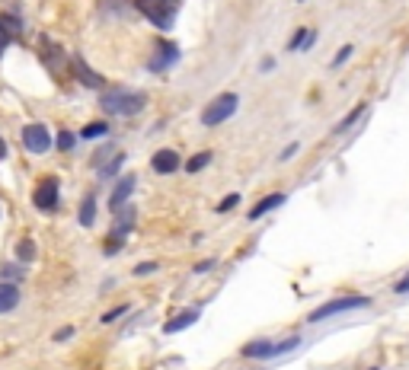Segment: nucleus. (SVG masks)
Listing matches in <instances>:
<instances>
[{
    "mask_svg": "<svg viewBox=\"0 0 409 370\" xmlns=\"http://www.w3.org/2000/svg\"><path fill=\"white\" fill-rule=\"evenodd\" d=\"M16 303H20V288L10 284V281H4L0 284V313H10Z\"/></svg>",
    "mask_w": 409,
    "mask_h": 370,
    "instance_id": "f8f14e48",
    "label": "nucleus"
},
{
    "mask_svg": "<svg viewBox=\"0 0 409 370\" xmlns=\"http://www.w3.org/2000/svg\"><path fill=\"white\" fill-rule=\"evenodd\" d=\"M361 307H371V297H361V294H352V297H336L329 303H320L307 322H323V319H333L339 313H352V310H361Z\"/></svg>",
    "mask_w": 409,
    "mask_h": 370,
    "instance_id": "f03ea898",
    "label": "nucleus"
},
{
    "mask_svg": "<svg viewBox=\"0 0 409 370\" xmlns=\"http://www.w3.org/2000/svg\"><path fill=\"white\" fill-rule=\"evenodd\" d=\"M298 345H301V338H298V336H291V338H288V342L275 345V355H288V351H291V348H298Z\"/></svg>",
    "mask_w": 409,
    "mask_h": 370,
    "instance_id": "393cba45",
    "label": "nucleus"
},
{
    "mask_svg": "<svg viewBox=\"0 0 409 370\" xmlns=\"http://www.w3.org/2000/svg\"><path fill=\"white\" fill-rule=\"evenodd\" d=\"M199 310H182L180 316H173V319L167 322V326H163V332H167V336H173V332H182V329H189V326H195V322H199Z\"/></svg>",
    "mask_w": 409,
    "mask_h": 370,
    "instance_id": "9d476101",
    "label": "nucleus"
},
{
    "mask_svg": "<svg viewBox=\"0 0 409 370\" xmlns=\"http://www.w3.org/2000/svg\"><path fill=\"white\" fill-rule=\"evenodd\" d=\"M275 355V342L272 338H256V342L243 345V357H272Z\"/></svg>",
    "mask_w": 409,
    "mask_h": 370,
    "instance_id": "9b49d317",
    "label": "nucleus"
},
{
    "mask_svg": "<svg viewBox=\"0 0 409 370\" xmlns=\"http://www.w3.org/2000/svg\"><path fill=\"white\" fill-rule=\"evenodd\" d=\"M93 220H96V198H84V205H80V224L84 227H90Z\"/></svg>",
    "mask_w": 409,
    "mask_h": 370,
    "instance_id": "6ab92c4d",
    "label": "nucleus"
},
{
    "mask_svg": "<svg viewBox=\"0 0 409 370\" xmlns=\"http://www.w3.org/2000/svg\"><path fill=\"white\" fill-rule=\"evenodd\" d=\"M237 106H240L237 93H221V96H218V99H211V103H208V109L201 112V125H208V128H215V125L227 122V118L237 112Z\"/></svg>",
    "mask_w": 409,
    "mask_h": 370,
    "instance_id": "7ed1b4c3",
    "label": "nucleus"
},
{
    "mask_svg": "<svg viewBox=\"0 0 409 370\" xmlns=\"http://www.w3.org/2000/svg\"><path fill=\"white\" fill-rule=\"evenodd\" d=\"M348 55H352V45H346V49H339V55L333 58V68H339V64L348 61Z\"/></svg>",
    "mask_w": 409,
    "mask_h": 370,
    "instance_id": "bb28decb",
    "label": "nucleus"
},
{
    "mask_svg": "<svg viewBox=\"0 0 409 370\" xmlns=\"http://www.w3.org/2000/svg\"><path fill=\"white\" fill-rule=\"evenodd\" d=\"M208 163H211V153L205 151V153H195V157L186 163V170H189V172H199V170H205Z\"/></svg>",
    "mask_w": 409,
    "mask_h": 370,
    "instance_id": "412c9836",
    "label": "nucleus"
},
{
    "mask_svg": "<svg viewBox=\"0 0 409 370\" xmlns=\"http://www.w3.org/2000/svg\"><path fill=\"white\" fill-rule=\"evenodd\" d=\"M282 205H284V195H278V192H275V195H269V198H263V201H259V205L250 211V220L265 217L269 211H275V208H282Z\"/></svg>",
    "mask_w": 409,
    "mask_h": 370,
    "instance_id": "ddd939ff",
    "label": "nucleus"
},
{
    "mask_svg": "<svg viewBox=\"0 0 409 370\" xmlns=\"http://www.w3.org/2000/svg\"><path fill=\"white\" fill-rule=\"evenodd\" d=\"M7 157V144H4V141H0V160Z\"/></svg>",
    "mask_w": 409,
    "mask_h": 370,
    "instance_id": "473e14b6",
    "label": "nucleus"
},
{
    "mask_svg": "<svg viewBox=\"0 0 409 370\" xmlns=\"http://www.w3.org/2000/svg\"><path fill=\"white\" fill-rule=\"evenodd\" d=\"M132 224H134V208L132 205H122L115 211V227H118V230H132Z\"/></svg>",
    "mask_w": 409,
    "mask_h": 370,
    "instance_id": "4468645a",
    "label": "nucleus"
},
{
    "mask_svg": "<svg viewBox=\"0 0 409 370\" xmlns=\"http://www.w3.org/2000/svg\"><path fill=\"white\" fill-rule=\"evenodd\" d=\"M70 336H74V329H70V326H68V329L55 332V342H64V338H70Z\"/></svg>",
    "mask_w": 409,
    "mask_h": 370,
    "instance_id": "7c9ffc66",
    "label": "nucleus"
},
{
    "mask_svg": "<svg viewBox=\"0 0 409 370\" xmlns=\"http://www.w3.org/2000/svg\"><path fill=\"white\" fill-rule=\"evenodd\" d=\"M237 205H240V195L234 192V195H227V198H224L221 205H218V214H227V211H234Z\"/></svg>",
    "mask_w": 409,
    "mask_h": 370,
    "instance_id": "4be33fe9",
    "label": "nucleus"
},
{
    "mask_svg": "<svg viewBox=\"0 0 409 370\" xmlns=\"http://www.w3.org/2000/svg\"><path fill=\"white\" fill-rule=\"evenodd\" d=\"M157 262H144V265H134V274H151V272H157Z\"/></svg>",
    "mask_w": 409,
    "mask_h": 370,
    "instance_id": "cd10ccee",
    "label": "nucleus"
},
{
    "mask_svg": "<svg viewBox=\"0 0 409 370\" xmlns=\"http://www.w3.org/2000/svg\"><path fill=\"white\" fill-rule=\"evenodd\" d=\"M32 255H35L32 240H23V243H20V259H23V262H32Z\"/></svg>",
    "mask_w": 409,
    "mask_h": 370,
    "instance_id": "b1692460",
    "label": "nucleus"
},
{
    "mask_svg": "<svg viewBox=\"0 0 409 370\" xmlns=\"http://www.w3.org/2000/svg\"><path fill=\"white\" fill-rule=\"evenodd\" d=\"M147 96L144 93H134V89H106L99 96V109L109 112V115H138L144 109Z\"/></svg>",
    "mask_w": 409,
    "mask_h": 370,
    "instance_id": "f257e3e1",
    "label": "nucleus"
},
{
    "mask_svg": "<svg viewBox=\"0 0 409 370\" xmlns=\"http://www.w3.org/2000/svg\"><path fill=\"white\" fill-rule=\"evenodd\" d=\"M211 265H215V262H208V259H205V262H199V265H195V272H208Z\"/></svg>",
    "mask_w": 409,
    "mask_h": 370,
    "instance_id": "2f4dec72",
    "label": "nucleus"
},
{
    "mask_svg": "<svg viewBox=\"0 0 409 370\" xmlns=\"http://www.w3.org/2000/svg\"><path fill=\"white\" fill-rule=\"evenodd\" d=\"M132 192H134V176H122V179L115 182V189H112V195H109L112 211H118V208L125 205V201L132 198Z\"/></svg>",
    "mask_w": 409,
    "mask_h": 370,
    "instance_id": "6e6552de",
    "label": "nucleus"
},
{
    "mask_svg": "<svg viewBox=\"0 0 409 370\" xmlns=\"http://www.w3.org/2000/svg\"><path fill=\"white\" fill-rule=\"evenodd\" d=\"M176 55H180V51H176V45H170V42H160V61H153L151 68H153V70H160V68H163V61L173 64V61H176Z\"/></svg>",
    "mask_w": 409,
    "mask_h": 370,
    "instance_id": "2eb2a0df",
    "label": "nucleus"
},
{
    "mask_svg": "<svg viewBox=\"0 0 409 370\" xmlns=\"http://www.w3.org/2000/svg\"><path fill=\"white\" fill-rule=\"evenodd\" d=\"M365 109H367V106H355V109H352V112H348V115H346V118H342V122H339V125H336V134H346V131H348V128H352V125H355V122H358V118H361V115H365Z\"/></svg>",
    "mask_w": 409,
    "mask_h": 370,
    "instance_id": "a211bd4d",
    "label": "nucleus"
},
{
    "mask_svg": "<svg viewBox=\"0 0 409 370\" xmlns=\"http://www.w3.org/2000/svg\"><path fill=\"white\" fill-rule=\"evenodd\" d=\"M138 10L157 29H170V26H173V20H176V4H173V0H138Z\"/></svg>",
    "mask_w": 409,
    "mask_h": 370,
    "instance_id": "20e7f679",
    "label": "nucleus"
},
{
    "mask_svg": "<svg viewBox=\"0 0 409 370\" xmlns=\"http://www.w3.org/2000/svg\"><path fill=\"white\" fill-rule=\"evenodd\" d=\"M313 42V32L310 29H298V32L291 35V42H288V51H298V49H307Z\"/></svg>",
    "mask_w": 409,
    "mask_h": 370,
    "instance_id": "f3484780",
    "label": "nucleus"
},
{
    "mask_svg": "<svg viewBox=\"0 0 409 370\" xmlns=\"http://www.w3.org/2000/svg\"><path fill=\"white\" fill-rule=\"evenodd\" d=\"M106 134H109V125H106V122H93V125H87V128L80 131L84 141H99V137H106Z\"/></svg>",
    "mask_w": 409,
    "mask_h": 370,
    "instance_id": "dca6fc26",
    "label": "nucleus"
},
{
    "mask_svg": "<svg viewBox=\"0 0 409 370\" xmlns=\"http://www.w3.org/2000/svg\"><path fill=\"white\" fill-rule=\"evenodd\" d=\"M128 313V303H122V307H115V310H109V313H103V322H112V319H118V316H125Z\"/></svg>",
    "mask_w": 409,
    "mask_h": 370,
    "instance_id": "a878e982",
    "label": "nucleus"
},
{
    "mask_svg": "<svg viewBox=\"0 0 409 370\" xmlns=\"http://www.w3.org/2000/svg\"><path fill=\"white\" fill-rule=\"evenodd\" d=\"M74 144H77V137L70 134V131H61V134H58V147H61V151H74Z\"/></svg>",
    "mask_w": 409,
    "mask_h": 370,
    "instance_id": "5701e85b",
    "label": "nucleus"
},
{
    "mask_svg": "<svg viewBox=\"0 0 409 370\" xmlns=\"http://www.w3.org/2000/svg\"><path fill=\"white\" fill-rule=\"evenodd\" d=\"M32 205L39 208V211H55L58 208V179H42V182L35 185L32 192Z\"/></svg>",
    "mask_w": 409,
    "mask_h": 370,
    "instance_id": "39448f33",
    "label": "nucleus"
},
{
    "mask_svg": "<svg viewBox=\"0 0 409 370\" xmlns=\"http://www.w3.org/2000/svg\"><path fill=\"white\" fill-rule=\"evenodd\" d=\"M394 294H409V274H406V278H400V281L394 284Z\"/></svg>",
    "mask_w": 409,
    "mask_h": 370,
    "instance_id": "c85d7f7f",
    "label": "nucleus"
},
{
    "mask_svg": "<svg viewBox=\"0 0 409 370\" xmlns=\"http://www.w3.org/2000/svg\"><path fill=\"white\" fill-rule=\"evenodd\" d=\"M371 370H377V367H371Z\"/></svg>",
    "mask_w": 409,
    "mask_h": 370,
    "instance_id": "72a5a7b5",
    "label": "nucleus"
},
{
    "mask_svg": "<svg viewBox=\"0 0 409 370\" xmlns=\"http://www.w3.org/2000/svg\"><path fill=\"white\" fill-rule=\"evenodd\" d=\"M122 163H125V157H122V153H118L115 160H112V163H106V166H99V179H112L115 176L118 170H122Z\"/></svg>",
    "mask_w": 409,
    "mask_h": 370,
    "instance_id": "aec40b11",
    "label": "nucleus"
},
{
    "mask_svg": "<svg viewBox=\"0 0 409 370\" xmlns=\"http://www.w3.org/2000/svg\"><path fill=\"white\" fill-rule=\"evenodd\" d=\"M151 166H153V172H176L182 163H180V153L176 151H157L151 160Z\"/></svg>",
    "mask_w": 409,
    "mask_h": 370,
    "instance_id": "1a4fd4ad",
    "label": "nucleus"
},
{
    "mask_svg": "<svg viewBox=\"0 0 409 370\" xmlns=\"http://www.w3.org/2000/svg\"><path fill=\"white\" fill-rule=\"evenodd\" d=\"M294 153H298V144H288L282 153H278V160H282V163H284V160H288V157H294Z\"/></svg>",
    "mask_w": 409,
    "mask_h": 370,
    "instance_id": "c756f323",
    "label": "nucleus"
},
{
    "mask_svg": "<svg viewBox=\"0 0 409 370\" xmlns=\"http://www.w3.org/2000/svg\"><path fill=\"white\" fill-rule=\"evenodd\" d=\"M23 144L29 153H45L51 147V134L45 125H26L23 128Z\"/></svg>",
    "mask_w": 409,
    "mask_h": 370,
    "instance_id": "423d86ee",
    "label": "nucleus"
},
{
    "mask_svg": "<svg viewBox=\"0 0 409 370\" xmlns=\"http://www.w3.org/2000/svg\"><path fill=\"white\" fill-rule=\"evenodd\" d=\"M68 64H70V74H74L77 80L84 83V87H90V89H99V87H103V77H99L96 70H93L90 64L84 61V58H77V55H74V58H68Z\"/></svg>",
    "mask_w": 409,
    "mask_h": 370,
    "instance_id": "0eeeda50",
    "label": "nucleus"
}]
</instances>
